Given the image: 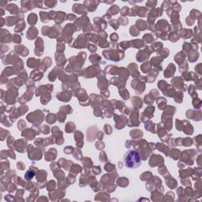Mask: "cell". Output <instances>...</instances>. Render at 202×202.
<instances>
[{
	"label": "cell",
	"instance_id": "cell-30",
	"mask_svg": "<svg viewBox=\"0 0 202 202\" xmlns=\"http://www.w3.org/2000/svg\"><path fill=\"white\" fill-rule=\"evenodd\" d=\"M74 130V125L73 123L72 122H69L66 124V131L67 133H71L72 131Z\"/></svg>",
	"mask_w": 202,
	"mask_h": 202
},
{
	"label": "cell",
	"instance_id": "cell-15",
	"mask_svg": "<svg viewBox=\"0 0 202 202\" xmlns=\"http://www.w3.org/2000/svg\"><path fill=\"white\" fill-rule=\"evenodd\" d=\"M119 11H120V8L119 7V6L113 5L107 10V14H109V15H116Z\"/></svg>",
	"mask_w": 202,
	"mask_h": 202
},
{
	"label": "cell",
	"instance_id": "cell-41",
	"mask_svg": "<svg viewBox=\"0 0 202 202\" xmlns=\"http://www.w3.org/2000/svg\"><path fill=\"white\" fill-rule=\"evenodd\" d=\"M156 4H157V2L156 1H148L147 2V3H146V6H148V7H149V8H155V6H156Z\"/></svg>",
	"mask_w": 202,
	"mask_h": 202
},
{
	"label": "cell",
	"instance_id": "cell-14",
	"mask_svg": "<svg viewBox=\"0 0 202 202\" xmlns=\"http://www.w3.org/2000/svg\"><path fill=\"white\" fill-rule=\"evenodd\" d=\"M43 48H44L43 41H42V40L40 37H38V40L36 42V51H35V54L36 55H39V51H40L41 53H43Z\"/></svg>",
	"mask_w": 202,
	"mask_h": 202
},
{
	"label": "cell",
	"instance_id": "cell-51",
	"mask_svg": "<svg viewBox=\"0 0 202 202\" xmlns=\"http://www.w3.org/2000/svg\"><path fill=\"white\" fill-rule=\"evenodd\" d=\"M49 128H48V126H44L43 127V129H42V131H43V133L44 134H48L49 133Z\"/></svg>",
	"mask_w": 202,
	"mask_h": 202
},
{
	"label": "cell",
	"instance_id": "cell-10",
	"mask_svg": "<svg viewBox=\"0 0 202 202\" xmlns=\"http://www.w3.org/2000/svg\"><path fill=\"white\" fill-rule=\"evenodd\" d=\"M75 141L77 143V146L79 148H81L83 146V134L80 131L75 132Z\"/></svg>",
	"mask_w": 202,
	"mask_h": 202
},
{
	"label": "cell",
	"instance_id": "cell-39",
	"mask_svg": "<svg viewBox=\"0 0 202 202\" xmlns=\"http://www.w3.org/2000/svg\"><path fill=\"white\" fill-rule=\"evenodd\" d=\"M143 38H144V40H146L147 43H152V42L154 40V38H153V36H151L150 34L144 35Z\"/></svg>",
	"mask_w": 202,
	"mask_h": 202
},
{
	"label": "cell",
	"instance_id": "cell-32",
	"mask_svg": "<svg viewBox=\"0 0 202 202\" xmlns=\"http://www.w3.org/2000/svg\"><path fill=\"white\" fill-rule=\"evenodd\" d=\"M175 61L178 62V64H181L182 62H184V60H185V55H184L183 56H179V55H175Z\"/></svg>",
	"mask_w": 202,
	"mask_h": 202
},
{
	"label": "cell",
	"instance_id": "cell-49",
	"mask_svg": "<svg viewBox=\"0 0 202 202\" xmlns=\"http://www.w3.org/2000/svg\"><path fill=\"white\" fill-rule=\"evenodd\" d=\"M88 50H89L91 52H95V51H96V47H95V45H93V44H90L88 47Z\"/></svg>",
	"mask_w": 202,
	"mask_h": 202
},
{
	"label": "cell",
	"instance_id": "cell-7",
	"mask_svg": "<svg viewBox=\"0 0 202 202\" xmlns=\"http://www.w3.org/2000/svg\"><path fill=\"white\" fill-rule=\"evenodd\" d=\"M67 15L66 14L65 12H62V11H59L56 12V15L55 17V21L57 24H61L62 22H64V20L66 19V17Z\"/></svg>",
	"mask_w": 202,
	"mask_h": 202
},
{
	"label": "cell",
	"instance_id": "cell-18",
	"mask_svg": "<svg viewBox=\"0 0 202 202\" xmlns=\"http://www.w3.org/2000/svg\"><path fill=\"white\" fill-rule=\"evenodd\" d=\"M136 25L137 27L139 29L141 30H144L147 29V23L144 22L143 20H138L137 21V23H136Z\"/></svg>",
	"mask_w": 202,
	"mask_h": 202
},
{
	"label": "cell",
	"instance_id": "cell-35",
	"mask_svg": "<svg viewBox=\"0 0 202 202\" xmlns=\"http://www.w3.org/2000/svg\"><path fill=\"white\" fill-rule=\"evenodd\" d=\"M178 33H172L171 35H170V36H169V40H171L172 42H175L177 40H178Z\"/></svg>",
	"mask_w": 202,
	"mask_h": 202
},
{
	"label": "cell",
	"instance_id": "cell-13",
	"mask_svg": "<svg viewBox=\"0 0 202 202\" xmlns=\"http://www.w3.org/2000/svg\"><path fill=\"white\" fill-rule=\"evenodd\" d=\"M6 23L8 26H12L13 24L17 23L18 21H20V17H7L6 18Z\"/></svg>",
	"mask_w": 202,
	"mask_h": 202
},
{
	"label": "cell",
	"instance_id": "cell-21",
	"mask_svg": "<svg viewBox=\"0 0 202 202\" xmlns=\"http://www.w3.org/2000/svg\"><path fill=\"white\" fill-rule=\"evenodd\" d=\"M40 17L41 19L42 22H48L49 20V16H48V13L47 12H44V11H40Z\"/></svg>",
	"mask_w": 202,
	"mask_h": 202
},
{
	"label": "cell",
	"instance_id": "cell-3",
	"mask_svg": "<svg viewBox=\"0 0 202 202\" xmlns=\"http://www.w3.org/2000/svg\"><path fill=\"white\" fill-rule=\"evenodd\" d=\"M99 3H100V2L99 1H90V0H88V1L87 0V1L84 2V6L86 7L87 10L93 12V11H94V10H96Z\"/></svg>",
	"mask_w": 202,
	"mask_h": 202
},
{
	"label": "cell",
	"instance_id": "cell-20",
	"mask_svg": "<svg viewBox=\"0 0 202 202\" xmlns=\"http://www.w3.org/2000/svg\"><path fill=\"white\" fill-rule=\"evenodd\" d=\"M148 14V9L145 8V7H139L138 8V10H137V15L140 16V17H145L147 16Z\"/></svg>",
	"mask_w": 202,
	"mask_h": 202
},
{
	"label": "cell",
	"instance_id": "cell-4",
	"mask_svg": "<svg viewBox=\"0 0 202 202\" xmlns=\"http://www.w3.org/2000/svg\"><path fill=\"white\" fill-rule=\"evenodd\" d=\"M73 11L76 13H79V14H85L87 12V9L84 5L77 3V4H73Z\"/></svg>",
	"mask_w": 202,
	"mask_h": 202
},
{
	"label": "cell",
	"instance_id": "cell-1",
	"mask_svg": "<svg viewBox=\"0 0 202 202\" xmlns=\"http://www.w3.org/2000/svg\"><path fill=\"white\" fill-rule=\"evenodd\" d=\"M126 166L129 168H137L141 165V156L136 151H130L124 158Z\"/></svg>",
	"mask_w": 202,
	"mask_h": 202
},
{
	"label": "cell",
	"instance_id": "cell-34",
	"mask_svg": "<svg viewBox=\"0 0 202 202\" xmlns=\"http://www.w3.org/2000/svg\"><path fill=\"white\" fill-rule=\"evenodd\" d=\"M170 6H171V5H170L169 1H164L161 6V10L163 11L164 10H167L168 9H170Z\"/></svg>",
	"mask_w": 202,
	"mask_h": 202
},
{
	"label": "cell",
	"instance_id": "cell-2",
	"mask_svg": "<svg viewBox=\"0 0 202 202\" xmlns=\"http://www.w3.org/2000/svg\"><path fill=\"white\" fill-rule=\"evenodd\" d=\"M162 13H163V10L160 8H153L151 10V12L148 13V22L152 24L157 17L162 15Z\"/></svg>",
	"mask_w": 202,
	"mask_h": 202
},
{
	"label": "cell",
	"instance_id": "cell-25",
	"mask_svg": "<svg viewBox=\"0 0 202 202\" xmlns=\"http://www.w3.org/2000/svg\"><path fill=\"white\" fill-rule=\"evenodd\" d=\"M141 70L144 73H148L151 70V64L150 62H146L145 64H143L141 66Z\"/></svg>",
	"mask_w": 202,
	"mask_h": 202
},
{
	"label": "cell",
	"instance_id": "cell-33",
	"mask_svg": "<svg viewBox=\"0 0 202 202\" xmlns=\"http://www.w3.org/2000/svg\"><path fill=\"white\" fill-rule=\"evenodd\" d=\"M193 141L190 138H185L182 141V144H183L184 146H190L192 144Z\"/></svg>",
	"mask_w": 202,
	"mask_h": 202
},
{
	"label": "cell",
	"instance_id": "cell-40",
	"mask_svg": "<svg viewBox=\"0 0 202 202\" xmlns=\"http://www.w3.org/2000/svg\"><path fill=\"white\" fill-rule=\"evenodd\" d=\"M118 22H119L120 24H122V25H126V24H128L129 21L126 17H119Z\"/></svg>",
	"mask_w": 202,
	"mask_h": 202
},
{
	"label": "cell",
	"instance_id": "cell-38",
	"mask_svg": "<svg viewBox=\"0 0 202 202\" xmlns=\"http://www.w3.org/2000/svg\"><path fill=\"white\" fill-rule=\"evenodd\" d=\"M180 151L179 150H177V149H173L172 152H171V156L174 159H178V156H179V152Z\"/></svg>",
	"mask_w": 202,
	"mask_h": 202
},
{
	"label": "cell",
	"instance_id": "cell-31",
	"mask_svg": "<svg viewBox=\"0 0 202 202\" xmlns=\"http://www.w3.org/2000/svg\"><path fill=\"white\" fill-rule=\"evenodd\" d=\"M120 13L122 16H126L130 15V9L127 6H123V7L120 10Z\"/></svg>",
	"mask_w": 202,
	"mask_h": 202
},
{
	"label": "cell",
	"instance_id": "cell-43",
	"mask_svg": "<svg viewBox=\"0 0 202 202\" xmlns=\"http://www.w3.org/2000/svg\"><path fill=\"white\" fill-rule=\"evenodd\" d=\"M34 172L33 171H28L27 172H26V174H25V178L27 179V180H30L31 178H33V177L34 176Z\"/></svg>",
	"mask_w": 202,
	"mask_h": 202
},
{
	"label": "cell",
	"instance_id": "cell-44",
	"mask_svg": "<svg viewBox=\"0 0 202 202\" xmlns=\"http://www.w3.org/2000/svg\"><path fill=\"white\" fill-rule=\"evenodd\" d=\"M105 169L107 170V171H111V170L115 171V166L114 165H112L111 164H107V165L105 166Z\"/></svg>",
	"mask_w": 202,
	"mask_h": 202
},
{
	"label": "cell",
	"instance_id": "cell-48",
	"mask_svg": "<svg viewBox=\"0 0 202 202\" xmlns=\"http://www.w3.org/2000/svg\"><path fill=\"white\" fill-rule=\"evenodd\" d=\"M61 110H62V111H65L66 113H71L72 112V109L70 108V106H66V107H62Z\"/></svg>",
	"mask_w": 202,
	"mask_h": 202
},
{
	"label": "cell",
	"instance_id": "cell-36",
	"mask_svg": "<svg viewBox=\"0 0 202 202\" xmlns=\"http://www.w3.org/2000/svg\"><path fill=\"white\" fill-rule=\"evenodd\" d=\"M137 116H138L137 112H136L135 114L133 115V116H131V119H134L135 118H137ZM131 122H133L132 124H131V126H138V125L140 124L139 122H137V120H133H133H131Z\"/></svg>",
	"mask_w": 202,
	"mask_h": 202
},
{
	"label": "cell",
	"instance_id": "cell-45",
	"mask_svg": "<svg viewBox=\"0 0 202 202\" xmlns=\"http://www.w3.org/2000/svg\"><path fill=\"white\" fill-rule=\"evenodd\" d=\"M111 25L112 28H114L115 29H117L119 28V23H118V21H115V20H113L111 22Z\"/></svg>",
	"mask_w": 202,
	"mask_h": 202
},
{
	"label": "cell",
	"instance_id": "cell-37",
	"mask_svg": "<svg viewBox=\"0 0 202 202\" xmlns=\"http://www.w3.org/2000/svg\"><path fill=\"white\" fill-rule=\"evenodd\" d=\"M55 115H53V114H51V115H49L48 116V118H47V122H48V123H51V124H52V123H54L55 122Z\"/></svg>",
	"mask_w": 202,
	"mask_h": 202
},
{
	"label": "cell",
	"instance_id": "cell-6",
	"mask_svg": "<svg viewBox=\"0 0 202 202\" xmlns=\"http://www.w3.org/2000/svg\"><path fill=\"white\" fill-rule=\"evenodd\" d=\"M159 162L160 163H164V159L160 156V155H153L151 157V159L149 161V165L151 166H155L157 165H159Z\"/></svg>",
	"mask_w": 202,
	"mask_h": 202
},
{
	"label": "cell",
	"instance_id": "cell-55",
	"mask_svg": "<svg viewBox=\"0 0 202 202\" xmlns=\"http://www.w3.org/2000/svg\"><path fill=\"white\" fill-rule=\"evenodd\" d=\"M6 3H7V2L6 1H1L0 2V6H4L5 5H6Z\"/></svg>",
	"mask_w": 202,
	"mask_h": 202
},
{
	"label": "cell",
	"instance_id": "cell-29",
	"mask_svg": "<svg viewBox=\"0 0 202 202\" xmlns=\"http://www.w3.org/2000/svg\"><path fill=\"white\" fill-rule=\"evenodd\" d=\"M182 98H183V95L182 93H181V92H178V93H176V95L175 96V102L176 103H182Z\"/></svg>",
	"mask_w": 202,
	"mask_h": 202
},
{
	"label": "cell",
	"instance_id": "cell-26",
	"mask_svg": "<svg viewBox=\"0 0 202 202\" xmlns=\"http://www.w3.org/2000/svg\"><path fill=\"white\" fill-rule=\"evenodd\" d=\"M137 135L136 137H142V132H141V130H134L133 131H131L130 132V136L132 137H134V136Z\"/></svg>",
	"mask_w": 202,
	"mask_h": 202
},
{
	"label": "cell",
	"instance_id": "cell-24",
	"mask_svg": "<svg viewBox=\"0 0 202 202\" xmlns=\"http://www.w3.org/2000/svg\"><path fill=\"white\" fill-rule=\"evenodd\" d=\"M156 145H157V148H159V150H160L162 152H164V153H165L166 155H168L167 152L169 151V149H168V148H167V147L164 146V144H160V143L157 144Z\"/></svg>",
	"mask_w": 202,
	"mask_h": 202
},
{
	"label": "cell",
	"instance_id": "cell-54",
	"mask_svg": "<svg viewBox=\"0 0 202 202\" xmlns=\"http://www.w3.org/2000/svg\"><path fill=\"white\" fill-rule=\"evenodd\" d=\"M111 40H114V41H116L117 40H118V35H117L116 33H114V34H111Z\"/></svg>",
	"mask_w": 202,
	"mask_h": 202
},
{
	"label": "cell",
	"instance_id": "cell-23",
	"mask_svg": "<svg viewBox=\"0 0 202 202\" xmlns=\"http://www.w3.org/2000/svg\"><path fill=\"white\" fill-rule=\"evenodd\" d=\"M157 104L159 105V109H164L165 105L166 104V100L164 98H159V100H157Z\"/></svg>",
	"mask_w": 202,
	"mask_h": 202
},
{
	"label": "cell",
	"instance_id": "cell-8",
	"mask_svg": "<svg viewBox=\"0 0 202 202\" xmlns=\"http://www.w3.org/2000/svg\"><path fill=\"white\" fill-rule=\"evenodd\" d=\"M56 155H57V151H56L55 148H51V149H50L46 153V160L47 161L54 160L56 157Z\"/></svg>",
	"mask_w": 202,
	"mask_h": 202
},
{
	"label": "cell",
	"instance_id": "cell-53",
	"mask_svg": "<svg viewBox=\"0 0 202 202\" xmlns=\"http://www.w3.org/2000/svg\"><path fill=\"white\" fill-rule=\"evenodd\" d=\"M17 168H19L20 170H23L24 168L23 163H22V162H18V163H17Z\"/></svg>",
	"mask_w": 202,
	"mask_h": 202
},
{
	"label": "cell",
	"instance_id": "cell-22",
	"mask_svg": "<svg viewBox=\"0 0 202 202\" xmlns=\"http://www.w3.org/2000/svg\"><path fill=\"white\" fill-rule=\"evenodd\" d=\"M44 6L46 9L48 8H53L55 7V5L57 4V1H44Z\"/></svg>",
	"mask_w": 202,
	"mask_h": 202
},
{
	"label": "cell",
	"instance_id": "cell-42",
	"mask_svg": "<svg viewBox=\"0 0 202 202\" xmlns=\"http://www.w3.org/2000/svg\"><path fill=\"white\" fill-rule=\"evenodd\" d=\"M138 8H139V6H134L131 9V10H130V16H136L137 15V10H138Z\"/></svg>",
	"mask_w": 202,
	"mask_h": 202
},
{
	"label": "cell",
	"instance_id": "cell-27",
	"mask_svg": "<svg viewBox=\"0 0 202 202\" xmlns=\"http://www.w3.org/2000/svg\"><path fill=\"white\" fill-rule=\"evenodd\" d=\"M190 17H191L194 20V19L197 18V17H201V13H200V11H198V10H193L192 11H191V13H190Z\"/></svg>",
	"mask_w": 202,
	"mask_h": 202
},
{
	"label": "cell",
	"instance_id": "cell-16",
	"mask_svg": "<svg viewBox=\"0 0 202 202\" xmlns=\"http://www.w3.org/2000/svg\"><path fill=\"white\" fill-rule=\"evenodd\" d=\"M57 97L59 98V100H60L62 102H67L69 100H70L71 95H70V93H66V94H64V95H63L62 93H59L57 95Z\"/></svg>",
	"mask_w": 202,
	"mask_h": 202
},
{
	"label": "cell",
	"instance_id": "cell-12",
	"mask_svg": "<svg viewBox=\"0 0 202 202\" xmlns=\"http://www.w3.org/2000/svg\"><path fill=\"white\" fill-rule=\"evenodd\" d=\"M6 10H8L10 13H12V14H16V13H19V8L17 7V5L13 4V3L9 4L7 6H6Z\"/></svg>",
	"mask_w": 202,
	"mask_h": 202
},
{
	"label": "cell",
	"instance_id": "cell-17",
	"mask_svg": "<svg viewBox=\"0 0 202 202\" xmlns=\"http://www.w3.org/2000/svg\"><path fill=\"white\" fill-rule=\"evenodd\" d=\"M37 18L38 17L36 13H31V14H29V17H28V22L30 24H32V25H33V24L36 23Z\"/></svg>",
	"mask_w": 202,
	"mask_h": 202
},
{
	"label": "cell",
	"instance_id": "cell-11",
	"mask_svg": "<svg viewBox=\"0 0 202 202\" xmlns=\"http://www.w3.org/2000/svg\"><path fill=\"white\" fill-rule=\"evenodd\" d=\"M175 66H174L173 64H170L166 70H165L164 72V75L166 77H172V75L174 73H175Z\"/></svg>",
	"mask_w": 202,
	"mask_h": 202
},
{
	"label": "cell",
	"instance_id": "cell-9",
	"mask_svg": "<svg viewBox=\"0 0 202 202\" xmlns=\"http://www.w3.org/2000/svg\"><path fill=\"white\" fill-rule=\"evenodd\" d=\"M38 33V31L35 27H31L27 33V37L29 40H33L35 37H36Z\"/></svg>",
	"mask_w": 202,
	"mask_h": 202
},
{
	"label": "cell",
	"instance_id": "cell-52",
	"mask_svg": "<svg viewBox=\"0 0 202 202\" xmlns=\"http://www.w3.org/2000/svg\"><path fill=\"white\" fill-rule=\"evenodd\" d=\"M66 17H67V19L70 21H73L76 19V16L74 14H68Z\"/></svg>",
	"mask_w": 202,
	"mask_h": 202
},
{
	"label": "cell",
	"instance_id": "cell-5",
	"mask_svg": "<svg viewBox=\"0 0 202 202\" xmlns=\"http://www.w3.org/2000/svg\"><path fill=\"white\" fill-rule=\"evenodd\" d=\"M22 12L24 13L29 10L31 9H33L35 7L34 2L32 1H22Z\"/></svg>",
	"mask_w": 202,
	"mask_h": 202
},
{
	"label": "cell",
	"instance_id": "cell-47",
	"mask_svg": "<svg viewBox=\"0 0 202 202\" xmlns=\"http://www.w3.org/2000/svg\"><path fill=\"white\" fill-rule=\"evenodd\" d=\"M186 23H187V24H189V25H192V24H193V22H194V20L192 18V17H187V18H186Z\"/></svg>",
	"mask_w": 202,
	"mask_h": 202
},
{
	"label": "cell",
	"instance_id": "cell-28",
	"mask_svg": "<svg viewBox=\"0 0 202 202\" xmlns=\"http://www.w3.org/2000/svg\"><path fill=\"white\" fill-rule=\"evenodd\" d=\"M119 93L121 94V95L122 96V98L124 99V100H128L129 97H130L128 91L126 90V89H121V90L119 89Z\"/></svg>",
	"mask_w": 202,
	"mask_h": 202
},
{
	"label": "cell",
	"instance_id": "cell-50",
	"mask_svg": "<svg viewBox=\"0 0 202 202\" xmlns=\"http://www.w3.org/2000/svg\"><path fill=\"white\" fill-rule=\"evenodd\" d=\"M13 41L15 42V43H20L21 41H22V39H21V36H17V35H14V36H13Z\"/></svg>",
	"mask_w": 202,
	"mask_h": 202
},
{
	"label": "cell",
	"instance_id": "cell-46",
	"mask_svg": "<svg viewBox=\"0 0 202 202\" xmlns=\"http://www.w3.org/2000/svg\"><path fill=\"white\" fill-rule=\"evenodd\" d=\"M104 130H105L106 133L111 134V126H110V125H107V124H106V125H105V127H104Z\"/></svg>",
	"mask_w": 202,
	"mask_h": 202
},
{
	"label": "cell",
	"instance_id": "cell-19",
	"mask_svg": "<svg viewBox=\"0 0 202 202\" xmlns=\"http://www.w3.org/2000/svg\"><path fill=\"white\" fill-rule=\"evenodd\" d=\"M192 30L189 29H183L181 33V36L183 37V39H189L190 37L192 36Z\"/></svg>",
	"mask_w": 202,
	"mask_h": 202
}]
</instances>
